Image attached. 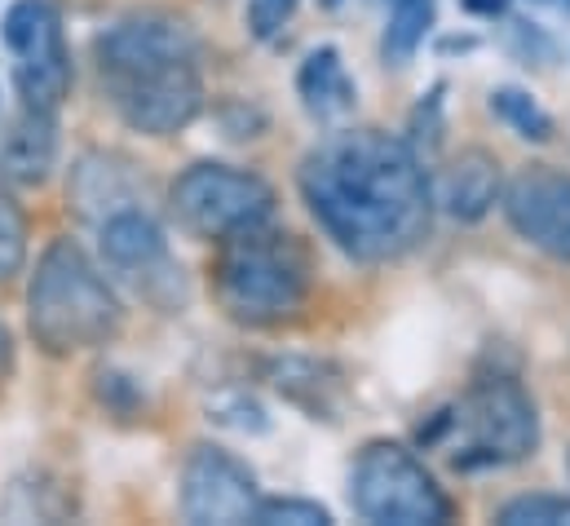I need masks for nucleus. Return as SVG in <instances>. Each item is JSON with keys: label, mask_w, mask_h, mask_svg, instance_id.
Masks as SVG:
<instances>
[{"label": "nucleus", "mask_w": 570, "mask_h": 526, "mask_svg": "<svg viewBox=\"0 0 570 526\" xmlns=\"http://www.w3.org/2000/svg\"><path fill=\"white\" fill-rule=\"evenodd\" d=\"M111 94H116V107H120L125 125L146 133V137L181 133L204 107L199 62H177V67H164V71L120 80V85H111Z\"/></svg>", "instance_id": "11"}, {"label": "nucleus", "mask_w": 570, "mask_h": 526, "mask_svg": "<svg viewBox=\"0 0 570 526\" xmlns=\"http://www.w3.org/2000/svg\"><path fill=\"white\" fill-rule=\"evenodd\" d=\"M296 13V0H248V27L257 40H275Z\"/></svg>", "instance_id": "22"}, {"label": "nucleus", "mask_w": 570, "mask_h": 526, "mask_svg": "<svg viewBox=\"0 0 570 526\" xmlns=\"http://www.w3.org/2000/svg\"><path fill=\"white\" fill-rule=\"evenodd\" d=\"M177 62H199V40L173 13L120 18L98 40V67H102L107 85L134 80V76H146V71H164V67H177Z\"/></svg>", "instance_id": "7"}, {"label": "nucleus", "mask_w": 570, "mask_h": 526, "mask_svg": "<svg viewBox=\"0 0 570 526\" xmlns=\"http://www.w3.org/2000/svg\"><path fill=\"white\" fill-rule=\"evenodd\" d=\"M98 226H102V235H98L102 262L125 283H134L142 296L168 305V292L181 288V270L168 257V240L155 226V217H146L142 208H120Z\"/></svg>", "instance_id": "10"}, {"label": "nucleus", "mask_w": 570, "mask_h": 526, "mask_svg": "<svg viewBox=\"0 0 570 526\" xmlns=\"http://www.w3.org/2000/svg\"><path fill=\"white\" fill-rule=\"evenodd\" d=\"M491 111L527 142H549L553 137V116L522 89H495L491 94Z\"/></svg>", "instance_id": "18"}, {"label": "nucleus", "mask_w": 570, "mask_h": 526, "mask_svg": "<svg viewBox=\"0 0 570 526\" xmlns=\"http://www.w3.org/2000/svg\"><path fill=\"white\" fill-rule=\"evenodd\" d=\"M296 94L314 120H341L354 107V80L332 45L314 49L296 71Z\"/></svg>", "instance_id": "15"}, {"label": "nucleus", "mask_w": 570, "mask_h": 526, "mask_svg": "<svg viewBox=\"0 0 570 526\" xmlns=\"http://www.w3.org/2000/svg\"><path fill=\"white\" fill-rule=\"evenodd\" d=\"M0 40L13 58V89L22 107L58 111L71 89V53L53 0H13L0 18Z\"/></svg>", "instance_id": "6"}, {"label": "nucleus", "mask_w": 570, "mask_h": 526, "mask_svg": "<svg viewBox=\"0 0 570 526\" xmlns=\"http://www.w3.org/2000/svg\"><path fill=\"white\" fill-rule=\"evenodd\" d=\"M429 27H433V0H394L390 22H385V40H381L385 62L407 67L416 58V49L425 45Z\"/></svg>", "instance_id": "17"}, {"label": "nucleus", "mask_w": 570, "mask_h": 526, "mask_svg": "<svg viewBox=\"0 0 570 526\" xmlns=\"http://www.w3.org/2000/svg\"><path fill=\"white\" fill-rule=\"evenodd\" d=\"M464 425H469L473 451H482L487 460H522L540 442L535 402L509 377H487L473 386V394L464 402Z\"/></svg>", "instance_id": "9"}, {"label": "nucleus", "mask_w": 570, "mask_h": 526, "mask_svg": "<svg viewBox=\"0 0 570 526\" xmlns=\"http://www.w3.org/2000/svg\"><path fill=\"white\" fill-rule=\"evenodd\" d=\"M314 222L358 262H390L429 235V182L412 146L381 129L332 133L301 164Z\"/></svg>", "instance_id": "1"}, {"label": "nucleus", "mask_w": 570, "mask_h": 526, "mask_svg": "<svg viewBox=\"0 0 570 526\" xmlns=\"http://www.w3.org/2000/svg\"><path fill=\"white\" fill-rule=\"evenodd\" d=\"M354 509L376 526H442L451 500L425 465L399 442H372L350 474Z\"/></svg>", "instance_id": "4"}, {"label": "nucleus", "mask_w": 570, "mask_h": 526, "mask_svg": "<svg viewBox=\"0 0 570 526\" xmlns=\"http://www.w3.org/2000/svg\"><path fill=\"white\" fill-rule=\"evenodd\" d=\"M27 328L53 359L98 350L120 332L116 292L71 240L49 244L36 265L27 288Z\"/></svg>", "instance_id": "2"}, {"label": "nucleus", "mask_w": 570, "mask_h": 526, "mask_svg": "<svg viewBox=\"0 0 570 526\" xmlns=\"http://www.w3.org/2000/svg\"><path fill=\"white\" fill-rule=\"evenodd\" d=\"M116 164H120L116 155H85L76 164V177H71V191L67 195H71V204L89 222H107L111 213L134 208V182Z\"/></svg>", "instance_id": "16"}, {"label": "nucleus", "mask_w": 570, "mask_h": 526, "mask_svg": "<svg viewBox=\"0 0 570 526\" xmlns=\"http://www.w3.org/2000/svg\"><path fill=\"white\" fill-rule=\"evenodd\" d=\"M257 483L222 447H195L181 465V514L195 526L253 523Z\"/></svg>", "instance_id": "8"}, {"label": "nucleus", "mask_w": 570, "mask_h": 526, "mask_svg": "<svg viewBox=\"0 0 570 526\" xmlns=\"http://www.w3.org/2000/svg\"><path fill=\"white\" fill-rule=\"evenodd\" d=\"M509 226L540 253L570 262V177L553 168H527L504 191Z\"/></svg>", "instance_id": "12"}, {"label": "nucleus", "mask_w": 570, "mask_h": 526, "mask_svg": "<svg viewBox=\"0 0 570 526\" xmlns=\"http://www.w3.org/2000/svg\"><path fill=\"white\" fill-rule=\"evenodd\" d=\"M217 301L239 323H279L305 301V257L287 235H266V226L230 235L217 270Z\"/></svg>", "instance_id": "3"}, {"label": "nucleus", "mask_w": 570, "mask_h": 526, "mask_svg": "<svg viewBox=\"0 0 570 526\" xmlns=\"http://www.w3.org/2000/svg\"><path fill=\"white\" fill-rule=\"evenodd\" d=\"M275 213V191L230 164H190L173 182V217L199 240H230L266 226Z\"/></svg>", "instance_id": "5"}, {"label": "nucleus", "mask_w": 570, "mask_h": 526, "mask_svg": "<svg viewBox=\"0 0 570 526\" xmlns=\"http://www.w3.org/2000/svg\"><path fill=\"white\" fill-rule=\"evenodd\" d=\"M500 164L487 150H464L442 182V208L455 222H482L500 204Z\"/></svg>", "instance_id": "14"}, {"label": "nucleus", "mask_w": 570, "mask_h": 526, "mask_svg": "<svg viewBox=\"0 0 570 526\" xmlns=\"http://www.w3.org/2000/svg\"><path fill=\"white\" fill-rule=\"evenodd\" d=\"M253 523L257 526H332V514L314 500H292V496H279V500H257L253 509Z\"/></svg>", "instance_id": "21"}, {"label": "nucleus", "mask_w": 570, "mask_h": 526, "mask_svg": "<svg viewBox=\"0 0 570 526\" xmlns=\"http://www.w3.org/2000/svg\"><path fill=\"white\" fill-rule=\"evenodd\" d=\"M27 262V217L22 208L0 191V283L13 279Z\"/></svg>", "instance_id": "20"}, {"label": "nucleus", "mask_w": 570, "mask_h": 526, "mask_svg": "<svg viewBox=\"0 0 570 526\" xmlns=\"http://www.w3.org/2000/svg\"><path fill=\"white\" fill-rule=\"evenodd\" d=\"M500 526H570V496H518L500 514Z\"/></svg>", "instance_id": "19"}, {"label": "nucleus", "mask_w": 570, "mask_h": 526, "mask_svg": "<svg viewBox=\"0 0 570 526\" xmlns=\"http://www.w3.org/2000/svg\"><path fill=\"white\" fill-rule=\"evenodd\" d=\"M53 159H58L53 111L22 107L0 125V177H9L18 186H36L49 177Z\"/></svg>", "instance_id": "13"}]
</instances>
